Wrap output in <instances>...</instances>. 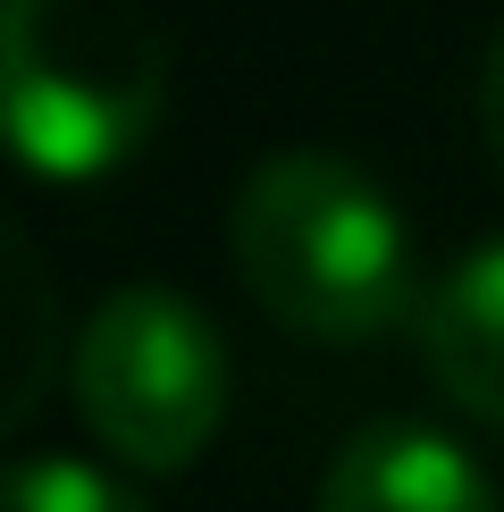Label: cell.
<instances>
[{"mask_svg": "<svg viewBox=\"0 0 504 512\" xmlns=\"http://www.w3.org/2000/svg\"><path fill=\"white\" fill-rule=\"evenodd\" d=\"M479 126H488V143H496V160H504V26L488 42V68H479Z\"/></svg>", "mask_w": 504, "mask_h": 512, "instance_id": "cell-8", "label": "cell"}, {"mask_svg": "<svg viewBox=\"0 0 504 512\" xmlns=\"http://www.w3.org/2000/svg\"><path fill=\"white\" fill-rule=\"evenodd\" d=\"M236 261L278 319L370 336L412 303V236L387 194L336 152H269L236 194Z\"/></svg>", "mask_w": 504, "mask_h": 512, "instance_id": "cell-1", "label": "cell"}, {"mask_svg": "<svg viewBox=\"0 0 504 512\" xmlns=\"http://www.w3.org/2000/svg\"><path fill=\"white\" fill-rule=\"evenodd\" d=\"M9 294H17V378H9V420L34 412V387H42V353H51V311H42V269H34V244L9 236Z\"/></svg>", "mask_w": 504, "mask_h": 512, "instance_id": "cell-7", "label": "cell"}, {"mask_svg": "<svg viewBox=\"0 0 504 512\" xmlns=\"http://www.w3.org/2000/svg\"><path fill=\"white\" fill-rule=\"evenodd\" d=\"M9 512H143V504L76 454H34L9 471Z\"/></svg>", "mask_w": 504, "mask_h": 512, "instance_id": "cell-6", "label": "cell"}, {"mask_svg": "<svg viewBox=\"0 0 504 512\" xmlns=\"http://www.w3.org/2000/svg\"><path fill=\"white\" fill-rule=\"evenodd\" d=\"M420 353L454 403L504 420V244H479L420 303Z\"/></svg>", "mask_w": 504, "mask_h": 512, "instance_id": "cell-5", "label": "cell"}, {"mask_svg": "<svg viewBox=\"0 0 504 512\" xmlns=\"http://www.w3.org/2000/svg\"><path fill=\"white\" fill-rule=\"evenodd\" d=\"M76 395L126 462H185L219 420L227 353L210 319L168 286H118L76 336Z\"/></svg>", "mask_w": 504, "mask_h": 512, "instance_id": "cell-3", "label": "cell"}, {"mask_svg": "<svg viewBox=\"0 0 504 512\" xmlns=\"http://www.w3.org/2000/svg\"><path fill=\"white\" fill-rule=\"evenodd\" d=\"M9 126L34 168H110L160 118L168 51L143 0H9Z\"/></svg>", "mask_w": 504, "mask_h": 512, "instance_id": "cell-2", "label": "cell"}, {"mask_svg": "<svg viewBox=\"0 0 504 512\" xmlns=\"http://www.w3.org/2000/svg\"><path fill=\"white\" fill-rule=\"evenodd\" d=\"M320 512H496V487L429 420H362L320 479Z\"/></svg>", "mask_w": 504, "mask_h": 512, "instance_id": "cell-4", "label": "cell"}]
</instances>
